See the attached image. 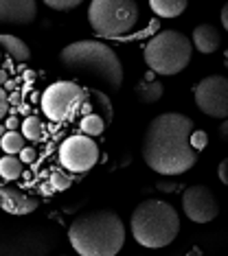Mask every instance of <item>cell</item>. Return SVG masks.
<instances>
[{"label":"cell","instance_id":"obj_24","mask_svg":"<svg viewBox=\"0 0 228 256\" xmlns=\"http://www.w3.org/2000/svg\"><path fill=\"white\" fill-rule=\"evenodd\" d=\"M206 142H208L206 134L193 130V134H191V147H193V151H202L204 147H206Z\"/></svg>","mask_w":228,"mask_h":256},{"label":"cell","instance_id":"obj_22","mask_svg":"<svg viewBox=\"0 0 228 256\" xmlns=\"http://www.w3.org/2000/svg\"><path fill=\"white\" fill-rule=\"evenodd\" d=\"M70 182H73V180H70L66 173H62V171H55L51 176V184H53V188L55 190H66L70 186Z\"/></svg>","mask_w":228,"mask_h":256},{"label":"cell","instance_id":"obj_5","mask_svg":"<svg viewBox=\"0 0 228 256\" xmlns=\"http://www.w3.org/2000/svg\"><path fill=\"white\" fill-rule=\"evenodd\" d=\"M191 40L180 31H160L145 46V64L158 74H178L191 62Z\"/></svg>","mask_w":228,"mask_h":256},{"label":"cell","instance_id":"obj_9","mask_svg":"<svg viewBox=\"0 0 228 256\" xmlns=\"http://www.w3.org/2000/svg\"><path fill=\"white\" fill-rule=\"evenodd\" d=\"M195 106L206 116L226 118L228 116V79L210 74L195 86Z\"/></svg>","mask_w":228,"mask_h":256},{"label":"cell","instance_id":"obj_2","mask_svg":"<svg viewBox=\"0 0 228 256\" xmlns=\"http://www.w3.org/2000/svg\"><path fill=\"white\" fill-rule=\"evenodd\" d=\"M68 238L79 256H116L125 243V226L112 210H92L70 224Z\"/></svg>","mask_w":228,"mask_h":256},{"label":"cell","instance_id":"obj_19","mask_svg":"<svg viewBox=\"0 0 228 256\" xmlns=\"http://www.w3.org/2000/svg\"><path fill=\"white\" fill-rule=\"evenodd\" d=\"M0 176L5 180H18L22 176V162L16 158V156H5L0 158Z\"/></svg>","mask_w":228,"mask_h":256},{"label":"cell","instance_id":"obj_13","mask_svg":"<svg viewBox=\"0 0 228 256\" xmlns=\"http://www.w3.org/2000/svg\"><path fill=\"white\" fill-rule=\"evenodd\" d=\"M84 94H86V98H84V103H81L79 112L84 116H88V114L101 116V118L105 120V125L112 123V118H114L112 98L99 88H84Z\"/></svg>","mask_w":228,"mask_h":256},{"label":"cell","instance_id":"obj_16","mask_svg":"<svg viewBox=\"0 0 228 256\" xmlns=\"http://www.w3.org/2000/svg\"><path fill=\"white\" fill-rule=\"evenodd\" d=\"M149 7L160 18H178L186 9V0H151Z\"/></svg>","mask_w":228,"mask_h":256},{"label":"cell","instance_id":"obj_10","mask_svg":"<svg viewBox=\"0 0 228 256\" xmlns=\"http://www.w3.org/2000/svg\"><path fill=\"white\" fill-rule=\"evenodd\" d=\"M182 208L184 214L195 224H208L219 214V206L215 195L210 193V188L197 184V186H189L182 193Z\"/></svg>","mask_w":228,"mask_h":256},{"label":"cell","instance_id":"obj_18","mask_svg":"<svg viewBox=\"0 0 228 256\" xmlns=\"http://www.w3.org/2000/svg\"><path fill=\"white\" fill-rule=\"evenodd\" d=\"M79 127H81V132H84V136L95 138V136H99V134H103L108 125H105V120L101 118V116H97V114H88V116H84V118H81Z\"/></svg>","mask_w":228,"mask_h":256},{"label":"cell","instance_id":"obj_8","mask_svg":"<svg viewBox=\"0 0 228 256\" xmlns=\"http://www.w3.org/2000/svg\"><path fill=\"white\" fill-rule=\"evenodd\" d=\"M99 160V147L97 140L84 134L68 136L60 147V162L64 168L73 173H86L97 164Z\"/></svg>","mask_w":228,"mask_h":256},{"label":"cell","instance_id":"obj_6","mask_svg":"<svg viewBox=\"0 0 228 256\" xmlns=\"http://www.w3.org/2000/svg\"><path fill=\"white\" fill-rule=\"evenodd\" d=\"M88 20L97 36L121 38L138 22V4L132 0H95L88 7Z\"/></svg>","mask_w":228,"mask_h":256},{"label":"cell","instance_id":"obj_11","mask_svg":"<svg viewBox=\"0 0 228 256\" xmlns=\"http://www.w3.org/2000/svg\"><path fill=\"white\" fill-rule=\"evenodd\" d=\"M38 16L33 0H0V24H29Z\"/></svg>","mask_w":228,"mask_h":256},{"label":"cell","instance_id":"obj_7","mask_svg":"<svg viewBox=\"0 0 228 256\" xmlns=\"http://www.w3.org/2000/svg\"><path fill=\"white\" fill-rule=\"evenodd\" d=\"M84 88L75 81H57L49 86L42 96V110L44 116L51 120H66L70 116L79 112L81 103H84Z\"/></svg>","mask_w":228,"mask_h":256},{"label":"cell","instance_id":"obj_27","mask_svg":"<svg viewBox=\"0 0 228 256\" xmlns=\"http://www.w3.org/2000/svg\"><path fill=\"white\" fill-rule=\"evenodd\" d=\"M217 176L224 184H228V160H221L219 166H217Z\"/></svg>","mask_w":228,"mask_h":256},{"label":"cell","instance_id":"obj_12","mask_svg":"<svg viewBox=\"0 0 228 256\" xmlns=\"http://www.w3.org/2000/svg\"><path fill=\"white\" fill-rule=\"evenodd\" d=\"M0 208L9 214H31L38 208V200L27 193H22L16 186H0Z\"/></svg>","mask_w":228,"mask_h":256},{"label":"cell","instance_id":"obj_28","mask_svg":"<svg viewBox=\"0 0 228 256\" xmlns=\"http://www.w3.org/2000/svg\"><path fill=\"white\" fill-rule=\"evenodd\" d=\"M221 24H224V28L228 26V7L221 9Z\"/></svg>","mask_w":228,"mask_h":256},{"label":"cell","instance_id":"obj_26","mask_svg":"<svg viewBox=\"0 0 228 256\" xmlns=\"http://www.w3.org/2000/svg\"><path fill=\"white\" fill-rule=\"evenodd\" d=\"M35 160V149H31V147H25L20 151V162L25 164V162H33Z\"/></svg>","mask_w":228,"mask_h":256},{"label":"cell","instance_id":"obj_21","mask_svg":"<svg viewBox=\"0 0 228 256\" xmlns=\"http://www.w3.org/2000/svg\"><path fill=\"white\" fill-rule=\"evenodd\" d=\"M22 138H29V140H40L42 138V120L40 116H27L22 120Z\"/></svg>","mask_w":228,"mask_h":256},{"label":"cell","instance_id":"obj_29","mask_svg":"<svg viewBox=\"0 0 228 256\" xmlns=\"http://www.w3.org/2000/svg\"><path fill=\"white\" fill-rule=\"evenodd\" d=\"M5 77H7V74H5V72H0V84H3V81H5Z\"/></svg>","mask_w":228,"mask_h":256},{"label":"cell","instance_id":"obj_1","mask_svg":"<svg viewBox=\"0 0 228 256\" xmlns=\"http://www.w3.org/2000/svg\"><path fill=\"white\" fill-rule=\"evenodd\" d=\"M193 120L184 114L167 112L156 118L145 132L143 160L158 176H182L197 162V151L191 147Z\"/></svg>","mask_w":228,"mask_h":256},{"label":"cell","instance_id":"obj_4","mask_svg":"<svg viewBox=\"0 0 228 256\" xmlns=\"http://www.w3.org/2000/svg\"><path fill=\"white\" fill-rule=\"evenodd\" d=\"M180 217L175 208L160 200H145L132 212V234L145 248H167L178 236Z\"/></svg>","mask_w":228,"mask_h":256},{"label":"cell","instance_id":"obj_15","mask_svg":"<svg viewBox=\"0 0 228 256\" xmlns=\"http://www.w3.org/2000/svg\"><path fill=\"white\" fill-rule=\"evenodd\" d=\"M0 48L16 62H29L31 60V48L27 46V42H22V40L16 38V36L0 33Z\"/></svg>","mask_w":228,"mask_h":256},{"label":"cell","instance_id":"obj_14","mask_svg":"<svg viewBox=\"0 0 228 256\" xmlns=\"http://www.w3.org/2000/svg\"><path fill=\"white\" fill-rule=\"evenodd\" d=\"M193 44L200 53H215L221 46V36L213 24H200L197 28H193Z\"/></svg>","mask_w":228,"mask_h":256},{"label":"cell","instance_id":"obj_20","mask_svg":"<svg viewBox=\"0 0 228 256\" xmlns=\"http://www.w3.org/2000/svg\"><path fill=\"white\" fill-rule=\"evenodd\" d=\"M0 147H3V151H7V156H16L25 149V138L18 132H7L0 140Z\"/></svg>","mask_w":228,"mask_h":256},{"label":"cell","instance_id":"obj_3","mask_svg":"<svg viewBox=\"0 0 228 256\" xmlns=\"http://www.w3.org/2000/svg\"><path fill=\"white\" fill-rule=\"evenodd\" d=\"M60 62L70 72L84 74L108 92H119L123 86V66L119 55L97 40H79L60 53Z\"/></svg>","mask_w":228,"mask_h":256},{"label":"cell","instance_id":"obj_25","mask_svg":"<svg viewBox=\"0 0 228 256\" xmlns=\"http://www.w3.org/2000/svg\"><path fill=\"white\" fill-rule=\"evenodd\" d=\"M7 110H9V98H7V92L0 88V120L7 116Z\"/></svg>","mask_w":228,"mask_h":256},{"label":"cell","instance_id":"obj_17","mask_svg":"<svg viewBox=\"0 0 228 256\" xmlns=\"http://www.w3.org/2000/svg\"><path fill=\"white\" fill-rule=\"evenodd\" d=\"M162 92H165V88H162L160 81H143V84L136 86V96L140 103H156L162 98Z\"/></svg>","mask_w":228,"mask_h":256},{"label":"cell","instance_id":"obj_23","mask_svg":"<svg viewBox=\"0 0 228 256\" xmlns=\"http://www.w3.org/2000/svg\"><path fill=\"white\" fill-rule=\"evenodd\" d=\"M51 9H60V11H70L75 7H79V0H46Z\"/></svg>","mask_w":228,"mask_h":256}]
</instances>
